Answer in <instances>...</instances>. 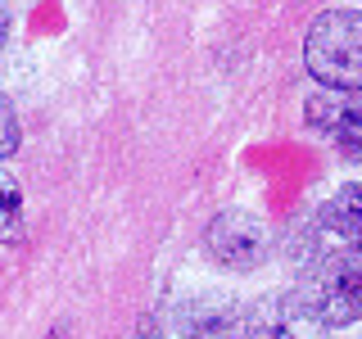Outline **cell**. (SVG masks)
<instances>
[{
	"label": "cell",
	"mask_w": 362,
	"mask_h": 339,
	"mask_svg": "<svg viewBox=\"0 0 362 339\" xmlns=\"http://www.w3.org/2000/svg\"><path fill=\"white\" fill-rule=\"evenodd\" d=\"M18 145H23L18 113H14V105H9L5 95H0V163H5L9 154H18Z\"/></svg>",
	"instance_id": "52a82bcc"
},
{
	"label": "cell",
	"mask_w": 362,
	"mask_h": 339,
	"mask_svg": "<svg viewBox=\"0 0 362 339\" xmlns=\"http://www.w3.org/2000/svg\"><path fill=\"white\" fill-rule=\"evenodd\" d=\"M136 339H195V335H186V331H173V326H158V321H145Z\"/></svg>",
	"instance_id": "ba28073f"
},
{
	"label": "cell",
	"mask_w": 362,
	"mask_h": 339,
	"mask_svg": "<svg viewBox=\"0 0 362 339\" xmlns=\"http://www.w3.org/2000/svg\"><path fill=\"white\" fill-rule=\"evenodd\" d=\"M204 249H209V258L226 271H258L272 258V249H276V235H272V226L258 218V213L226 208L209 222Z\"/></svg>",
	"instance_id": "3957f363"
},
{
	"label": "cell",
	"mask_w": 362,
	"mask_h": 339,
	"mask_svg": "<svg viewBox=\"0 0 362 339\" xmlns=\"http://www.w3.org/2000/svg\"><path fill=\"white\" fill-rule=\"evenodd\" d=\"M308 127L344 163H362V90H326L308 100Z\"/></svg>",
	"instance_id": "277c9868"
},
{
	"label": "cell",
	"mask_w": 362,
	"mask_h": 339,
	"mask_svg": "<svg viewBox=\"0 0 362 339\" xmlns=\"http://www.w3.org/2000/svg\"><path fill=\"white\" fill-rule=\"evenodd\" d=\"M313 235V249L299 258V276L290 290V308L299 321L322 326V331H339V326L362 321V249L335 244L326 235Z\"/></svg>",
	"instance_id": "6da1fadb"
},
{
	"label": "cell",
	"mask_w": 362,
	"mask_h": 339,
	"mask_svg": "<svg viewBox=\"0 0 362 339\" xmlns=\"http://www.w3.org/2000/svg\"><path fill=\"white\" fill-rule=\"evenodd\" d=\"M23 240V186L14 172L0 167V244Z\"/></svg>",
	"instance_id": "8992f818"
},
{
	"label": "cell",
	"mask_w": 362,
	"mask_h": 339,
	"mask_svg": "<svg viewBox=\"0 0 362 339\" xmlns=\"http://www.w3.org/2000/svg\"><path fill=\"white\" fill-rule=\"evenodd\" d=\"M313 231L326 235L335 244H349V249H362V181H349L339 186L331 199L317 208L313 218Z\"/></svg>",
	"instance_id": "5b68a950"
},
{
	"label": "cell",
	"mask_w": 362,
	"mask_h": 339,
	"mask_svg": "<svg viewBox=\"0 0 362 339\" xmlns=\"http://www.w3.org/2000/svg\"><path fill=\"white\" fill-rule=\"evenodd\" d=\"M5 41H9V9L0 5V50H5Z\"/></svg>",
	"instance_id": "9c48e42d"
},
{
	"label": "cell",
	"mask_w": 362,
	"mask_h": 339,
	"mask_svg": "<svg viewBox=\"0 0 362 339\" xmlns=\"http://www.w3.org/2000/svg\"><path fill=\"white\" fill-rule=\"evenodd\" d=\"M303 68L326 90H362V9H326L303 32Z\"/></svg>",
	"instance_id": "7a4b0ae2"
}]
</instances>
